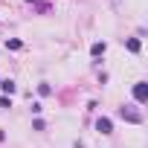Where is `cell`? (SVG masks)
Instances as JSON below:
<instances>
[{
    "label": "cell",
    "mask_w": 148,
    "mask_h": 148,
    "mask_svg": "<svg viewBox=\"0 0 148 148\" xmlns=\"http://www.w3.org/2000/svg\"><path fill=\"white\" fill-rule=\"evenodd\" d=\"M134 99H136V102H145V99H148V84H145V82H139V84L134 87Z\"/></svg>",
    "instance_id": "obj_1"
},
{
    "label": "cell",
    "mask_w": 148,
    "mask_h": 148,
    "mask_svg": "<svg viewBox=\"0 0 148 148\" xmlns=\"http://www.w3.org/2000/svg\"><path fill=\"white\" fill-rule=\"evenodd\" d=\"M119 116H122V119H128V122H142V116H139L136 110H131V108H122V110H119Z\"/></svg>",
    "instance_id": "obj_2"
},
{
    "label": "cell",
    "mask_w": 148,
    "mask_h": 148,
    "mask_svg": "<svg viewBox=\"0 0 148 148\" xmlns=\"http://www.w3.org/2000/svg\"><path fill=\"white\" fill-rule=\"evenodd\" d=\"M96 131H102V134H110V119H99V122H96Z\"/></svg>",
    "instance_id": "obj_3"
},
{
    "label": "cell",
    "mask_w": 148,
    "mask_h": 148,
    "mask_svg": "<svg viewBox=\"0 0 148 148\" xmlns=\"http://www.w3.org/2000/svg\"><path fill=\"white\" fill-rule=\"evenodd\" d=\"M0 87H3V93H15V82H9V79L0 84Z\"/></svg>",
    "instance_id": "obj_4"
},
{
    "label": "cell",
    "mask_w": 148,
    "mask_h": 148,
    "mask_svg": "<svg viewBox=\"0 0 148 148\" xmlns=\"http://www.w3.org/2000/svg\"><path fill=\"white\" fill-rule=\"evenodd\" d=\"M128 49H131V52H139V41L131 38V41H128Z\"/></svg>",
    "instance_id": "obj_5"
},
{
    "label": "cell",
    "mask_w": 148,
    "mask_h": 148,
    "mask_svg": "<svg viewBox=\"0 0 148 148\" xmlns=\"http://www.w3.org/2000/svg\"><path fill=\"white\" fill-rule=\"evenodd\" d=\"M90 52H93V55H102V52H105V44H93Z\"/></svg>",
    "instance_id": "obj_6"
},
{
    "label": "cell",
    "mask_w": 148,
    "mask_h": 148,
    "mask_svg": "<svg viewBox=\"0 0 148 148\" xmlns=\"http://www.w3.org/2000/svg\"><path fill=\"white\" fill-rule=\"evenodd\" d=\"M6 47H9V49H21V41H18V38H12V41H6Z\"/></svg>",
    "instance_id": "obj_7"
}]
</instances>
